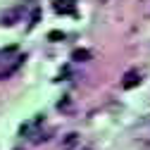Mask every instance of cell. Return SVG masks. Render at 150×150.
<instances>
[{
    "label": "cell",
    "instance_id": "cell-5",
    "mask_svg": "<svg viewBox=\"0 0 150 150\" xmlns=\"http://www.w3.org/2000/svg\"><path fill=\"white\" fill-rule=\"evenodd\" d=\"M91 57H93V55H91V50H86V48H76V50L71 52V60H74V62H88Z\"/></svg>",
    "mask_w": 150,
    "mask_h": 150
},
{
    "label": "cell",
    "instance_id": "cell-6",
    "mask_svg": "<svg viewBox=\"0 0 150 150\" xmlns=\"http://www.w3.org/2000/svg\"><path fill=\"white\" fill-rule=\"evenodd\" d=\"M48 41H52V43L64 41V31H50V33H48Z\"/></svg>",
    "mask_w": 150,
    "mask_h": 150
},
{
    "label": "cell",
    "instance_id": "cell-1",
    "mask_svg": "<svg viewBox=\"0 0 150 150\" xmlns=\"http://www.w3.org/2000/svg\"><path fill=\"white\" fill-rule=\"evenodd\" d=\"M52 10L60 14H76V0H52Z\"/></svg>",
    "mask_w": 150,
    "mask_h": 150
},
{
    "label": "cell",
    "instance_id": "cell-8",
    "mask_svg": "<svg viewBox=\"0 0 150 150\" xmlns=\"http://www.w3.org/2000/svg\"><path fill=\"white\" fill-rule=\"evenodd\" d=\"M38 17H41V10H38V7H33V14H31V22H29V24L36 26V24H38Z\"/></svg>",
    "mask_w": 150,
    "mask_h": 150
},
{
    "label": "cell",
    "instance_id": "cell-3",
    "mask_svg": "<svg viewBox=\"0 0 150 150\" xmlns=\"http://www.w3.org/2000/svg\"><path fill=\"white\" fill-rule=\"evenodd\" d=\"M19 19H22V7H14V10H7V12L3 14V24H7V26L17 24Z\"/></svg>",
    "mask_w": 150,
    "mask_h": 150
},
{
    "label": "cell",
    "instance_id": "cell-2",
    "mask_svg": "<svg viewBox=\"0 0 150 150\" xmlns=\"http://www.w3.org/2000/svg\"><path fill=\"white\" fill-rule=\"evenodd\" d=\"M141 83V71L138 69H131V71H126L124 74V81H122V86L129 91V88H134V86H138Z\"/></svg>",
    "mask_w": 150,
    "mask_h": 150
},
{
    "label": "cell",
    "instance_id": "cell-4",
    "mask_svg": "<svg viewBox=\"0 0 150 150\" xmlns=\"http://www.w3.org/2000/svg\"><path fill=\"white\" fill-rule=\"evenodd\" d=\"M22 62H24V57H22V55H19V57H14V62H12L7 69H3V71H0V81H3V79H7V76H12V74L22 67Z\"/></svg>",
    "mask_w": 150,
    "mask_h": 150
},
{
    "label": "cell",
    "instance_id": "cell-7",
    "mask_svg": "<svg viewBox=\"0 0 150 150\" xmlns=\"http://www.w3.org/2000/svg\"><path fill=\"white\" fill-rule=\"evenodd\" d=\"M74 143H76V134H69V136H67V141L62 143V150H69Z\"/></svg>",
    "mask_w": 150,
    "mask_h": 150
}]
</instances>
